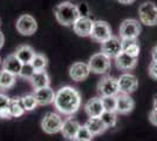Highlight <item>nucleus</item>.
Here are the masks:
<instances>
[{
  "label": "nucleus",
  "instance_id": "29",
  "mask_svg": "<svg viewBox=\"0 0 157 141\" xmlns=\"http://www.w3.org/2000/svg\"><path fill=\"white\" fill-rule=\"evenodd\" d=\"M93 136H94V135H93L92 133L88 131V128L83 125V126H81V127L78 128V133H76V136L74 138L73 141H92Z\"/></svg>",
  "mask_w": 157,
  "mask_h": 141
},
{
  "label": "nucleus",
  "instance_id": "23",
  "mask_svg": "<svg viewBox=\"0 0 157 141\" xmlns=\"http://www.w3.org/2000/svg\"><path fill=\"white\" fill-rule=\"evenodd\" d=\"M17 75L7 72L5 69L0 71V89H10L15 85Z\"/></svg>",
  "mask_w": 157,
  "mask_h": 141
},
{
  "label": "nucleus",
  "instance_id": "31",
  "mask_svg": "<svg viewBox=\"0 0 157 141\" xmlns=\"http://www.w3.org/2000/svg\"><path fill=\"white\" fill-rule=\"evenodd\" d=\"M34 72H35V69L32 66V64H22V67H21L19 76H21L22 79L29 80L32 78V75L34 74Z\"/></svg>",
  "mask_w": 157,
  "mask_h": 141
},
{
  "label": "nucleus",
  "instance_id": "40",
  "mask_svg": "<svg viewBox=\"0 0 157 141\" xmlns=\"http://www.w3.org/2000/svg\"><path fill=\"white\" fill-rule=\"evenodd\" d=\"M0 64H1V58H0Z\"/></svg>",
  "mask_w": 157,
  "mask_h": 141
},
{
  "label": "nucleus",
  "instance_id": "38",
  "mask_svg": "<svg viewBox=\"0 0 157 141\" xmlns=\"http://www.w3.org/2000/svg\"><path fill=\"white\" fill-rule=\"evenodd\" d=\"M120 4H123V5H130L132 2H135V0H117Z\"/></svg>",
  "mask_w": 157,
  "mask_h": 141
},
{
  "label": "nucleus",
  "instance_id": "13",
  "mask_svg": "<svg viewBox=\"0 0 157 141\" xmlns=\"http://www.w3.org/2000/svg\"><path fill=\"white\" fill-rule=\"evenodd\" d=\"M89 74H90V69H89L88 64L82 62V61L74 62L72 66L69 67V76L74 81L86 80L89 76Z\"/></svg>",
  "mask_w": 157,
  "mask_h": 141
},
{
  "label": "nucleus",
  "instance_id": "14",
  "mask_svg": "<svg viewBox=\"0 0 157 141\" xmlns=\"http://www.w3.org/2000/svg\"><path fill=\"white\" fill-rule=\"evenodd\" d=\"M94 21L86 15H80L78 20L73 24V29L78 37H90Z\"/></svg>",
  "mask_w": 157,
  "mask_h": 141
},
{
  "label": "nucleus",
  "instance_id": "5",
  "mask_svg": "<svg viewBox=\"0 0 157 141\" xmlns=\"http://www.w3.org/2000/svg\"><path fill=\"white\" fill-rule=\"evenodd\" d=\"M140 21L147 26L157 25V6L152 1H145L138 7Z\"/></svg>",
  "mask_w": 157,
  "mask_h": 141
},
{
  "label": "nucleus",
  "instance_id": "32",
  "mask_svg": "<svg viewBox=\"0 0 157 141\" xmlns=\"http://www.w3.org/2000/svg\"><path fill=\"white\" fill-rule=\"evenodd\" d=\"M148 74L151 79H155L157 80V61L152 60L149 65V68H148Z\"/></svg>",
  "mask_w": 157,
  "mask_h": 141
},
{
  "label": "nucleus",
  "instance_id": "17",
  "mask_svg": "<svg viewBox=\"0 0 157 141\" xmlns=\"http://www.w3.org/2000/svg\"><path fill=\"white\" fill-rule=\"evenodd\" d=\"M81 127L80 122L73 118H67L63 121V125L61 128V134L63 135V138H66L67 140H74V138L76 136L78 128Z\"/></svg>",
  "mask_w": 157,
  "mask_h": 141
},
{
  "label": "nucleus",
  "instance_id": "27",
  "mask_svg": "<svg viewBox=\"0 0 157 141\" xmlns=\"http://www.w3.org/2000/svg\"><path fill=\"white\" fill-rule=\"evenodd\" d=\"M31 64H32V66L34 67L35 71H42V69H45L47 67L48 61H47V58L44 54L35 53V55L33 57L32 61H31Z\"/></svg>",
  "mask_w": 157,
  "mask_h": 141
},
{
  "label": "nucleus",
  "instance_id": "35",
  "mask_svg": "<svg viewBox=\"0 0 157 141\" xmlns=\"http://www.w3.org/2000/svg\"><path fill=\"white\" fill-rule=\"evenodd\" d=\"M0 119H7V120L12 119V114H11L8 108H5V109L0 111Z\"/></svg>",
  "mask_w": 157,
  "mask_h": 141
},
{
  "label": "nucleus",
  "instance_id": "11",
  "mask_svg": "<svg viewBox=\"0 0 157 141\" xmlns=\"http://www.w3.org/2000/svg\"><path fill=\"white\" fill-rule=\"evenodd\" d=\"M101 52L108 55L110 59L116 58L122 52V39L111 35L109 39H107L101 44Z\"/></svg>",
  "mask_w": 157,
  "mask_h": 141
},
{
  "label": "nucleus",
  "instance_id": "34",
  "mask_svg": "<svg viewBox=\"0 0 157 141\" xmlns=\"http://www.w3.org/2000/svg\"><path fill=\"white\" fill-rule=\"evenodd\" d=\"M149 121H150L154 126L157 127V109H155V108L151 111L150 114H149Z\"/></svg>",
  "mask_w": 157,
  "mask_h": 141
},
{
  "label": "nucleus",
  "instance_id": "39",
  "mask_svg": "<svg viewBox=\"0 0 157 141\" xmlns=\"http://www.w3.org/2000/svg\"><path fill=\"white\" fill-rule=\"evenodd\" d=\"M154 108L157 109V94L154 96Z\"/></svg>",
  "mask_w": 157,
  "mask_h": 141
},
{
  "label": "nucleus",
  "instance_id": "21",
  "mask_svg": "<svg viewBox=\"0 0 157 141\" xmlns=\"http://www.w3.org/2000/svg\"><path fill=\"white\" fill-rule=\"evenodd\" d=\"M85 126L88 128V131L94 136L102 134V133L105 132V129H108V128L105 127V125L103 123V121H102L101 118H89L87 120V122L85 123Z\"/></svg>",
  "mask_w": 157,
  "mask_h": 141
},
{
  "label": "nucleus",
  "instance_id": "20",
  "mask_svg": "<svg viewBox=\"0 0 157 141\" xmlns=\"http://www.w3.org/2000/svg\"><path fill=\"white\" fill-rule=\"evenodd\" d=\"M22 67V62L15 57V54H10L2 61V69H5L14 75H19Z\"/></svg>",
  "mask_w": 157,
  "mask_h": 141
},
{
  "label": "nucleus",
  "instance_id": "24",
  "mask_svg": "<svg viewBox=\"0 0 157 141\" xmlns=\"http://www.w3.org/2000/svg\"><path fill=\"white\" fill-rule=\"evenodd\" d=\"M122 51L131 57L137 58L140 54V45L137 39H122Z\"/></svg>",
  "mask_w": 157,
  "mask_h": 141
},
{
  "label": "nucleus",
  "instance_id": "33",
  "mask_svg": "<svg viewBox=\"0 0 157 141\" xmlns=\"http://www.w3.org/2000/svg\"><path fill=\"white\" fill-rule=\"evenodd\" d=\"M10 101H11V98H8L6 94L0 93V111H2L5 108H8Z\"/></svg>",
  "mask_w": 157,
  "mask_h": 141
},
{
  "label": "nucleus",
  "instance_id": "6",
  "mask_svg": "<svg viewBox=\"0 0 157 141\" xmlns=\"http://www.w3.org/2000/svg\"><path fill=\"white\" fill-rule=\"evenodd\" d=\"M121 39H137L141 33V24L135 19H125L120 26Z\"/></svg>",
  "mask_w": 157,
  "mask_h": 141
},
{
  "label": "nucleus",
  "instance_id": "10",
  "mask_svg": "<svg viewBox=\"0 0 157 141\" xmlns=\"http://www.w3.org/2000/svg\"><path fill=\"white\" fill-rule=\"evenodd\" d=\"M117 81H118V91H120V93L131 94L134 93L138 87L137 78L131 73H123L122 75H120Z\"/></svg>",
  "mask_w": 157,
  "mask_h": 141
},
{
  "label": "nucleus",
  "instance_id": "7",
  "mask_svg": "<svg viewBox=\"0 0 157 141\" xmlns=\"http://www.w3.org/2000/svg\"><path fill=\"white\" fill-rule=\"evenodd\" d=\"M15 27L20 34L32 35L38 29V22L35 20V18H33L31 14H22L18 18Z\"/></svg>",
  "mask_w": 157,
  "mask_h": 141
},
{
  "label": "nucleus",
  "instance_id": "22",
  "mask_svg": "<svg viewBox=\"0 0 157 141\" xmlns=\"http://www.w3.org/2000/svg\"><path fill=\"white\" fill-rule=\"evenodd\" d=\"M14 54L22 64H31L33 57L35 55V52L29 45H21L17 48Z\"/></svg>",
  "mask_w": 157,
  "mask_h": 141
},
{
  "label": "nucleus",
  "instance_id": "26",
  "mask_svg": "<svg viewBox=\"0 0 157 141\" xmlns=\"http://www.w3.org/2000/svg\"><path fill=\"white\" fill-rule=\"evenodd\" d=\"M103 123L105 125L107 128H113L116 126L117 123V113L116 112H109V111H105L102 115L100 116Z\"/></svg>",
  "mask_w": 157,
  "mask_h": 141
},
{
  "label": "nucleus",
  "instance_id": "16",
  "mask_svg": "<svg viewBox=\"0 0 157 141\" xmlns=\"http://www.w3.org/2000/svg\"><path fill=\"white\" fill-rule=\"evenodd\" d=\"M115 64L116 67L121 71H130L134 69L137 65V58L136 57H131L125 52H121L117 57L115 58Z\"/></svg>",
  "mask_w": 157,
  "mask_h": 141
},
{
  "label": "nucleus",
  "instance_id": "25",
  "mask_svg": "<svg viewBox=\"0 0 157 141\" xmlns=\"http://www.w3.org/2000/svg\"><path fill=\"white\" fill-rule=\"evenodd\" d=\"M8 109L12 114V118H20L25 114V108L22 105V101L21 98H13L10 101V105H8Z\"/></svg>",
  "mask_w": 157,
  "mask_h": 141
},
{
  "label": "nucleus",
  "instance_id": "4",
  "mask_svg": "<svg viewBox=\"0 0 157 141\" xmlns=\"http://www.w3.org/2000/svg\"><path fill=\"white\" fill-rule=\"evenodd\" d=\"M63 125V120L61 115L54 112H48L44 115L41 120V128L47 134H56L61 132V128Z\"/></svg>",
  "mask_w": 157,
  "mask_h": 141
},
{
  "label": "nucleus",
  "instance_id": "8",
  "mask_svg": "<svg viewBox=\"0 0 157 141\" xmlns=\"http://www.w3.org/2000/svg\"><path fill=\"white\" fill-rule=\"evenodd\" d=\"M98 93L101 96L117 95L120 93L117 79L113 78L110 75H107L105 78H102L98 84Z\"/></svg>",
  "mask_w": 157,
  "mask_h": 141
},
{
  "label": "nucleus",
  "instance_id": "15",
  "mask_svg": "<svg viewBox=\"0 0 157 141\" xmlns=\"http://www.w3.org/2000/svg\"><path fill=\"white\" fill-rule=\"evenodd\" d=\"M85 111L89 118H100L105 112V107L101 98H92L86 102Z\"/></svg>",
  "mask_w": 157,
  "mask_h": 141
},
{
  "label": "nucleus",
  "instance_id": "30",
  "mask_svg": "<svg viewBox=\"0 0 157 141\" xmlns=\"http://www.w3.org/2000/svg\"><path fill=\"white\" fill-rule=\"evenodd\" d=\"M102 104L105 111L109 112H116V95H111V96H101Z\"/></svg>",
  "mask_w": 157,
  "mask_h": 141
},
{
  "label": "nucleus",
  "instance_id": "3",
  "mask_svg": "<svg viewBox=\"0 0 157 141\" xmlns=\"http://www.w3.org/2000/svg\"><path fill=\"white\" fill-rule=\"evenodd\" d=\"M88 66H89L90 72H93V73L105 74L111 67L110 58L102 52L95 53L90 57V59L88 61Z\"/></svg>",
  "mask_w": 157,
  "mask_h": 141
},
{
  "label": "nucleus",
  "instance_id": "1",
  "mask_svg": "<svg viewBox=\"0 0 157 141\" xmlns=\"http://www.w3.org/2000/svg\"><path fill=\"white\" fill-rule=\"evenodd\" d=\"M54 106L59 113L71 116L81 107V94L72 86H63L55 92Z\"/></svg>",
  "mask_w": 157,
  "mask_h": 141
},
{
  "label": "nucleus",
  "instance_id": "9",
  "mask_svg": "<svg viewBox=\"0 0 157 141\" xmlns=\"http://www.w3.org/2000/svg\"><path fill=\"white\" fill-rule=\"evenodd\" d=\"M111 35H113L111 34V28L105 21H102V20L94 21L92 33H90V38H92L93 40L102 44L103 41L109 39Z\"/></svg>",
  "mask_w": 157,
  "mask_h": 141
},
{
  "label": "nucleus",
  "instance_id": "37",
  "mask_svg": "<svg viewBox=\"0 0 157 141\" xmlns=\"http://www.w3.org/2000/svg\"><path fill=\"white\" fill-rule=\"evenodd\" d=\"M4 42H5V35H4V33L0 31V49H1L2 46H4Z\"/></svg>",
  "mask_w": 157,
  "mask_h": 141
},
{
  "label": "nucleus",
  "instance_id": "12",
  "mask_svg": "<svg viewBox=\"0 0 157 141\" xmlns=\"http://www.w3.org/2000/svg\"><path fill=\"white\" fill-rule=\"evenodd\" d=\"M135 107V101L130 96V94L118 93L116 95V113L127 115L132 112Z\"/></svg>",
  "mask_w": 157,
  "mask_h": 141
},
{
  "label": "nucleus",
  "instance_id": "36",
  "mask_svg": "<svg viewBox=\"0 0 157 141\" xmlns=\"http://www.w3.org/2000/svg\"><path fill=\"white\" fill-rule=\"evenodd\" d=\"M151 57H152V60L157 61V45L152 48V51H151Z\"/></svg>",
  "mask_w": 157,
  "mask_h": 141
},
{
  "label": "nucleus",
  "instance_id": "18",
  "mask_svg": "<svg viewBox=\"0 0 157 141\" xmlns=\"http://www.w3.org/2000/svg\"><path fill=\"white\" fill-rule=\"evenodd\" d=\"M33 94H34L35 99L38 101V105H40V106H46V105H49V104L54 102L55 92L49 86L35 89Z\"/></svg>",
  "mask_w": 157,
  "mask_h": 141
},
{
  "label": "nucleus",
  "instance_id": "2",
  "mask_svg": "<svg viewBox=\"0 0 157 141\" xmlns=\"http://www.w3.org/2000/svg\"><path fill=\"white\" fill-rule=\"evenodd\" d=\"M55 18L60 25L62 26H73V24L78 20L81 15L78 7L71 1H63L60 2L54 10Z\"/></svg>",
  "mask_w": 157,
  "mask_h": 141
},
{
  "label": "nucleus",
  "instance_id": "28",
  "mask_svg": "<svg viewBox=\"0 0 157 141\" xmlns=\"http://www.w3.org/2000/svg\"><path fill=\"white\" fill-rule=\"evenodd\" d=\"M21 101L26 112H31L33 109H35L38 106V101L35 99L34 94H26L24 96H21Z\"/></svg>",
  "mask_w": 157,
  "mask_h": 141
},
{
  "label": "nucleus",
  "instance_id": "19",
  "mask_svg": "<svg viewBox=\"0 0 157 141\" xmlns=\"http://www.w3.org/2000/svg\"><path fill=\"white\" fill-rule=\"evenodd\" d=\"M29 82L33 86L34 89H39V88L47 87L51 85V79L49 75L45 69L42 71H35L34 74L32 75V78L29 79Z\"/></svg>",
  "mask_w": 157,
  "mask_h": 141
}]
</instances>
